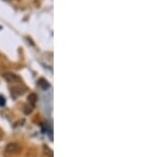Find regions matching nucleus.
<instances>
[{"mask_svg":"<svg viewBox=\"0 0 158 157\" xmlns=\"http://www.w3.org/2000/svg\"><path fill=\"white\" fill-rule=\"evenodd\" d=\"M4 103H6V99H4L2 96H0V107H1V105H3Z\"/></svg>","mask_w":158,"mask_h":157,"instance_id":"20e7f679","label":"nucleus"},{"mask_svg":"<svg viewBox=\"0 0 158 157\" xmlns=\"http://www.w3.org/2000/svg\"><path fill=\"white\" fill-rule=\"evenodd\" d=\"M27 100H29V102L31 103V105H35V102L37 101V96H36V94H34V93L30 94V96L27 97Z\"/></svg>","mask_w":158,"mask_h":157,"instance_id":"f03ea898","label":"nucleus"},{"mask_svg":"<svg viewBox=\"0 0 158 157\" xmlns=\"http://www.w3.org/2000/svg\"><path fill=\"white\" fill-rule=\"evenodd\" d=\"M7 1H10V0H7Z\"/></svg>","mask_w":158,"mask_h":157,"instance_id":"39448f33","label":"nucleus"},{"mask_svg":"<svg viewBox=\"0 0 158 157\" xmlns=\"http://www.w3.org/2000/svg\"><path fill=\"white\" fill-rule=\"evenodd\" d=\"M38 85H39L42 89H44V90H45V89H49V87H50L49 82H48L47 80H44V79H39Z\"/></svg>","mask_w":158,"mask_h":157,"instance_id":"7ed1b4c3","label":"nucleus"},{"mask_svg":"<svg viewBox=\"0 0 158 157\" xmlns=\"http://www.w3.org/2000/svg\"><path fill=\"white\" fill-rule=\"evenodd\" d=\"M3 77H4V79L7 80V81H10V82H14V81H18L19 80V77L17 75H15V74H11V73H7V74H4L3 75Z\"/></svg>","mask_w":158,"mask_h":157,"instance_id":"f257e3e1","label":"nucleus"}]
</instances>
